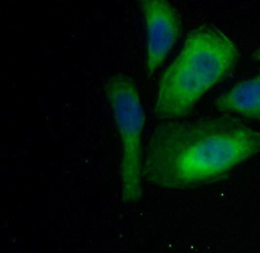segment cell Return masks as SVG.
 <instances>
[{
	"label": "cell",
	"instance_id": "1",
	"mask_svg": "<svg viewBox=\"0 0 260 253\" xmlns=\"http://www.w3.org/2000/svg\"><path fill=\"white\" fill-rule=\"evenodd\" d=\"M260 152V132L231 116L171 122L155 128L142 176L166 189L217 180Z\"/></svg>",
	"mask_w": 260,
	"mask_h": 253
},
{
	"label": "cell",
	"instance_id": "2",
	"mask_svg": "<svg viewBox=\"0 0 260 253\" xmlns=\"http://www.w3.org/2000/svg\"><path fill=\"white\" fill-rule=\"evenodd\" d=\"M240 53L234 41L213 25H201L186 38L158 86L155 115L160 119L186 116L207 92L236 66Z\"/></svg>",
	"mask_w": 260,
	"mask_h": 253
},
{
	"label": "cell",
	"instance_id": "3",
	"mask_svg": "<svg viewBox=\"0 0 260 253\" xmlns=\"http://www.w3.org/2000/svg\"><path fill=\"white\" fill-rule=\"evenodd\" d=\"M107 99L122 143L121 195L126 204L138 202L142 195V133L144 112L137 87L118 75L106 86Z\"/></svg>",
	"mask_w": 260,
	"mask_h": 253
},
{
	"label": "cell",
	"instance_id": "4",
	"mask_svg": "<svg viewBox=\"0 0 260 253\" xmlns=\"http://www.w3.org/2000/svg\"><path fill=\"white\" fill-rule=\"evenodd\" d=\"M141 6L146 28V69L152 74L163 64L177 43L180 20L167 1L145 0Z\"/></svg>",
	"mask_w": 260,
	"mask_h": 253
},
{
	"label": "cell",
	"instance_id": "5",
	"mask_svg": "<svg viewBox=\"0 0 260 253\" xmlns=\"http://www.w3.org/2000/svg\"><path fill=\"white\" fill-rule=\"evenodd\" d=\"M214 105L221 112L260 122V73L232 87L215 100Z\"/></svg>",
	"mask_w": 260,
	"mask_h": 253
},
{
	"label": "cell",
	"instance_id": "6",
	"mask_svg": "<svg viewBox=\"0 0 260 253\" xmlns=\"http://www.w3.org/2000/svg\"><path fill=\"white\" fill-rule=\"evenodd\" d=\"M252 57H253V59H254V60H257V61H259L260 62V47L254 51V53H253Z\"/></svg>",
	"mask_w": 260,
	"mask_h": 253
}]
</instances>
